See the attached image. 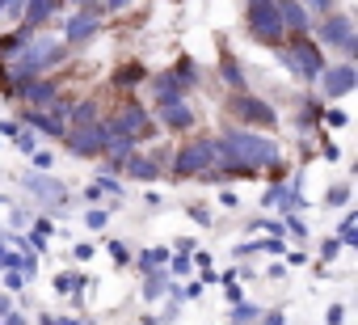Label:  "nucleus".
<instances>
[{"label": "nucleus", "mask_w": 358, "mask_h": 325, "mask_svg": "<svg viewBox=\"0 0 358 325\" xmlns=\"http://www.w3.org/2000/svg\"><path fill=\"white\" fill-rule=\"evenodd\" d=\"M345 199H350V191H345V186H337V191H333V195H329V203H337V207H341V203H345Z\"/></svg>", "instance_id": "24"}, {"label": "nucleus", "mask_w": 358, "mask_h": 325, "mask_svg": "<svg viewBox=\"0 0 358 325\" xmlns=\"http://www.w3.org/2000/svg\"><path fill=\"white\" fill-rule=\"evenodd\" d=\"M354 224H358V220H354V216H345V224H341V245H354V241H358Z\"/></svg>", "instance_id": "19"}, {"label": "nucleus", "mask_w": 358, "mask_h": 325, "mask_svg": "<svg viewBox=\"0 0 358 325\" xmlns=\"http://www.w3.org/2000/svg\"><path fill=\"white\" fill-rule=\"evenodd\" d=\"M215 156H220V144H215V139H194V144H186L182 152H177V160H173V174H177V178L207 174V170L215 165Z\"/></svg>", "instance_id": "3"}, {"label": "nucleus", "mask_w": 358, "mask_h": 325, "mask_svg": "<svg viewBox=\"0 0 358 325\" xmlns=\"http://www.w3.org/2000/svg\"><path fill=\"white\" fill-rule=\"evenodd\" d=\"M93 34H97V13H93V9L72 13L68 26H64V43H68V47H76V43H85V39H93Z\"/></svg>", "instance_id": "9"}, {"label": "nucleus", "mask_w": 358, "mask_h": 325, "mask_svg": "<svg viewBox=\"0 0 358 325\" xmlns=\"http://www.w3.org/2000/svg\"><path fill=\"white\" fill-rule=\"evenodd\" d=\"M152 97H156V106H169V102H182V97H186V85L177 81L173 72H160V76L152 81Z\"/></svg>", "instance_id": "12"}, {"label": "nucleus", "mask_w": 358, "mask_h": 325, "mask_svg": "<svg viewBox=\"0 0 358 325\" xmlns=\"http://www.w3.org/2000/svg\"><path fill=\"white\" fill-rule=\"evenodd\" d=\"M148 110L139 106V102H122V110L106 123V131H118V135H131V139H139V135H148Z\"/></svg>", "instance_id": "6"}, {"label": "nucleus", "mask_w": 358, "mask_h": 325, "mask_svg": "<svg viewBox=\"0 0 358 325\" xmlns=\"http://www.w3.org/2000/svg\"><path fill=\"white\" fill-rule=\"evenodd\" d=\"M55 287H59V291H72V287H80V275H59Z\"/></svg>", "instance_id": "20"}, {"label": "nucleus", "mask_w": 358, "mask_h": 325, "mask_svg": "<svg viewBox=\"0 0 358 325\" xmlns=\"http://www.w3.org/2000/svg\"><path fill=\"white\" fill-rule=\"evenodd\" d=\"M148 300H160L164 296V279H148V291H143Z\"/></svg>", "instance_id": "21"}, {"label": "nucleus", "mask_w": 358, "mask_h": 325, "mask_svg": "<svg viewBox=\"0 0 358 325\" xmlns=\"http://www.w3.org/2000/svg\"><path fill=\"white\" fill-rule=\"evenodd\" d=\"M34 165L38 170H51V152H34Z\"/></svg>", "instance_id": "26"}, {"label": "nucleus", "mask_w": 358, "mask_h": 325, "mask_svg": "<svg viewBox=\"0 0 358 325\" xmlns=\"http://www.w3.org/2000/svg\"><path fill=\"white\" fill-rule=\"evenodd\" d=\"M156 114H160V123H164V127H173V131L194 127V110H190V102H186V97H182V102H169V106H156Z\"/></svg>", "instance_id": "11"}, {"label": "nucleus", "mask_w": 358, "mask_h": 325, "mask_svg": "<svg viewBox=\"0 0 358 325\" xmlns=\"http://www.w3.org/2000/svg\"><path fill=\"white\" fill-rule=\"evenodd\" d=\"M220 76L228 81V89L245 93V72H241V64H236V55H232V51H224V55H220Z\"/></svg>", "instance_id": "13"}, {"label": "nucleus", "mask_w": 358, "mask_h": 325, "mask_svg": "<svg viewBox=\"0 0 358 325\" xmlns=\"http://www.w3.org/2000/svg\"><path fill=\"white\" fill-rule=\"evenodd\" d=\"M72 5H76V9H97L101 0H72Z\"/></svg>", "instance_id": "28"}, {"label": "nucleus", "mask_w": 358, "mask_h": 325, "mask_svg": "<svg viewBox=\"0 0 358 325\" xmlns=\"http://www.w3.org/2000/svg\"><path fill=\"white\" fill-rule=\"evenodd\" d=\"M282 55V64L295 72V76H320V68H324V51H320V43L316 39H308V34H291V47H282L278 51Z\"/></svg>", "instance_id": "2"}, {"label": "nucleus", "mask_w": 358, "mask_h": 325, "mask_svg": "<svg viewBox=\"0 0 358 325\" xmlns=\"http://www.w3.org/2000/svg\"><path fill=\"white\" fill-rule=\"evenodd\" d=\"M110 254H114V258H118V266H122V262H131V254H127V245H114V249H110Z\"/></svg>", "instance_id": "27"}, {"label": "nucleus", "mask_w": 358, "mask_h": 325, "mask_svg": "<svg viewBox=\"0 0 358 325\" xmlns=\"http://www.w3.org/2000/svg\"><path fill=\"white\" fill-rule=\"evenodd\" d=\"M278 18H282V30H291V34H308L312 30L303 0H278Z\"/></svg>", "instance_id": "10"}, {"label": "nucleus", "mask_w": 358, "mask_h": 325, "mask_svg": "<svg viewBox=\"0 0 358 325\" xmlns=\"http://www.w3.org/2000/svg\"><path fill=\"white\" fill-rule=\"evenodd\" d=\"M89 228H106V212H89Z\"/></svg>", "instance_id": "25"}, {"label": "nucleus", "mask_w": 358, "mask_h": 325, "mask_svg": "<svg viewBox=\"0 0 358 325\" xmlns=\"http://www.w3.org/2000/svg\"><path fill=\"white\" fill-rule=\"evenodd\" d=\"M139 76H143V68H139V64H131V68H122V72H118V76H114V85H118V89H122V85H135V81H139Z\"/></svg>", "instance_id": "17"}, {"label": "nucleus", "mask_w": 358, "mask_h": 325, "mask_svg": "<svg viewBox=\"0 0 358 325\" xmlns=\"http://www.w3.org/2000/svg\"><path fill=\"white\" fill-rule=\"evenodd\" d=\"M266 325H282V312H270V317H266Z\"/></svg>", "instance_id": "29"}, {"label": "nucleus", "mask_w": 358, "mask_h": 325, "mask_svg": "<svg viewBox=\"0 0 358 325\" xmlns=\"http://www.w3.org/2000/svg\"><path fill=\"white\" fill-rule=\"evenodd\" d=\"M173 76H177V81H182V85L190 89V85L199 81V68H194V60H182V64H177V72H173Z\"/></svg>", "instance_id": "16"}, {"label": "nucleus", "mask_w": 358, "mask_h": 325, "mask_svg": "<svg viewBox=\"0 0 358 325\" xmlns=\"http://www.w3.org/2000/svg\"><path fill=\"white\" fill-rule=\"evenodd\" d=\"M303 5H308V9H312V13H320V18H324V13H329V9H333V0H303Z\"/></svg>", "instance_id": "22"}, {"label": "nucleus", "mask_w": 358, "mask_h": 325, "mask_svg": "<svg viewBox=\"0 0 358 325\" xmlns=\"http://www.w3.org/2000/svg\"><path fill=\"white\" fill-rule=\"evenodd\" d=\"M354 81H358V76H354V68H350V64H341V68H329V64H324V68H320L324 97H345V93L354 89Z\"/></svg>", "instance_id": "8"}, {"label": "nucleus", "mask_w": 358, "mask_h": 325, "mask_svg": "<svg viewBox=\"0 0 358 325\" xmlns=\"http://www.w3.org/2000/svg\"><path fill=\"white\" fill-rule=\"evenodd\" d=\"M9 325H26V321H22V317H9Z\"/></svg>", "instance_id": "30"}, {"label": "nucleus", "mask_w": 358, "mask_h": 325, "mask_svg": "<svg viewBox=\"0 0 358 325\" xmlns=\"http://www.w3.org/2000/svg\"><path fill=\"white\" fill-rule=\"evenodd\" d=\"M26 186H34V195L43 199H64V186L55 178H38V174H26Z\"/></svg>", "instance_id": "14"}, {"label": "nucleus", "mask_w": 358, "mask_h": 325, "mask_svg": "<svg viewBox=\"0 0 358 325\" xmlns=\"http://www.w3.org/2000/svg\"><path fill=\"white\" fill-rule=\"evenodd\" d=\"M164 258H169V249H148L139 266H143V270H156V266H164Z\"/></svg>", "instance_id": "18"}, {"label": "nucleus", "mask_w": 358, "mask_h": 325, "mask_svg": "<svg viewBox=\"0 0 358 325\" xmlns=\"http://www.w3.org/2000/svg\"><path fill=\"white\" fill-rule=\"evenodd\" d=\"M127 174H131V178H156L160 165H156V160H148V156H135V152H131V156H127Z\"/></svg>", "instance_id": "15"}, {"label": "nucleus", "mask_w": 358, "mask_h": 325, "mask_svg": "<svg viewBox=\"0 0 358 325\" xmlns=\"http://www.w3.org/2000/svg\"><path fill=\"white\" fill-rule=\"evenodd\" d=\"M316 43H324V47H337V51H354V22L345 18V13H333L329 9V18L324 22H316Z\"/></svg>", "instance_id": "4"}, {"label": "nucleus", "mask_w": 358, "mask_h": 325, "mask_svg": "<svg viewBox=\"0 0 358 325\" xmlns=\"http://www.w3.org/2000/svg\"><path fill=\"white\" fill-rule=\"evenodd\" d=\"M68 135V148L76 152V156H97L101 148H106V123H85V127H68L64 131Z\"/></svg>", "instance_id": "5"}, {"label": "nucleus", "mask_w": 358, "mask_h": 325, "mask_svg": "<svg viewBox=\"0 0 358 325\" xmlns=\"http://www.w3.org/2000/svg\"><path fill=\"white\" fill-rule=\"evenodd\" d=\"M245 26L266 47L282 43V34H287L282 30V18H278V0H245Z\"/></svg>", "instance_id": "1"}, {"label": "nucleus", "mask_w": 358, "mask_h": 325, "mask_svg": "<svg viewBox=\"0 0 358 325\" xmlns=\"http://www.w3.org/2000/svg\"><path fill=\"white\" fill-rule=\"evenodd\" d=\"M232 114L241 118V123H253V127H278V114L266 106V102H257V97H249V93H236L232 97Z\"/></svg>", "instance_id": "7"}, {"label": "nucleus", "mask_w": 358, "mask_h": 325, "mask_svg": "<svg viewBox=\"0 0 358 325\" xmlns=\"http://www.w3.org/2000/svg\"><path fill=\"white\" fill-rule=\"evenodd\" d=\"M324 123H329V127H345V114H341V110H329V118H324Z\"/></svg>", "instance_id": "23"}]
</instances>
